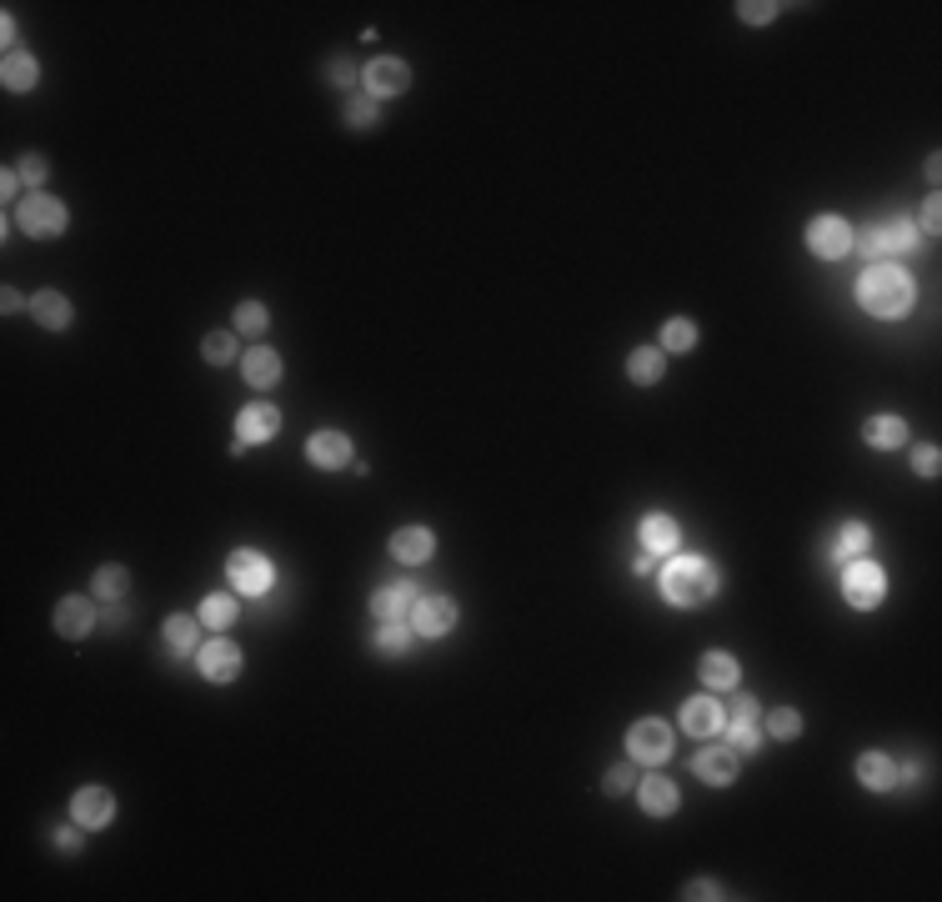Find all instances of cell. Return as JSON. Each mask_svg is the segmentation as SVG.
Returning a JSON list of instances; mask_svg holds the SVG:
<instances>
[{"label":"cell","mask_w":942,"mask_h":902,"mask_svg":"<svg viewBox=\"0 0 942 902\" xmlns=\"http://www.w3.org/2000/svg\"><path fill=\"white\" fill-rule=\"evenodd\" d=\"M857 301H862V311H872V316H907L912 311V281L897 271V266H887V261H877V266H867L862 271V281H857Z\"/></svg>","instance_id":"cell-1"},{"label":"cell","mask_w":942,"mask_h":902,"mask_svg":"<svg viewBox=\"0 0 942 902\" xmlns=\"http://www.w3.org/2000/svg\"><path fill=\"white\" fill-rule=\"evenodd\" d=\"M717 592V572L702 562V557H672L662 567V597L672 607H697Z\"/></svg>","instance_id":"cell-2"},{"label":"cell","mask_w":942,"mask_h":902,"mask_svg":"<svg viewBox=\"0 0 942 902\" xmlns=\"http://www.w3.org/2000/svg\"><path fill=\"white\" fill-rule=\"evenodd\" d=\"M857 241H862V251H867L872 261H882V256H902V251H912V246H917V226H912L907 216H887V221L867 226Z\"/></svg>","instance_id":"cell-3"},{"label":"cell","mask_w":942,"mask_h":902,"mask_svg":"<svg viewBox=\"0 0 942 902\" xmlns=\"http://www.w3.org/2000/svg\"><path fill=\"white\" fill-rule=\"evenodd\" d=\"M842 592H847V602H852L857 612H872V607L882 602V592H887V572H882L877 562H847Z\"/></svg>","instance_id":"cell-4"},{"label":"cell","mask_w":942,"mask_h":902,"mask_svg":"<svg viewBox=\"0 0 942 902\" xmlns=\"http://www.w3.org/2000/svg\"><path fill=\"white\" fill-rule=\"evenodd\" d=\"M672 727L667 722H657V717H647V722H637L632 732H627V747H632V757L637 762H647V767H662L667 757H672Z\"/></svg>","instance_id":"cell-5"},{"label":"cell","mask_w":942,"mask_h":902,"mask_svg":"<svg viewBox=\"0 0 942 902\" xmlns=\"http://www.w3.org/2000/svg\"><path fill=\"white\" fill-rule=\"evenodd\" d=\"M16 221L31 231V236H61L66 231V206L56 196H26V206L16 211Z\"/></svg>","instance_id":"cell-6"},{"label":"cell","mask_w":942,"mask_h":902,"mask_svg":"<svg viewBox=\"0 0 942 902\" xmlns=\"http://www.w3.org/2000/svg\"><path fill=\"white\" fill-rule=\"evenodd\" d=\"M226 572H231V582H236V587H241L246 597H261V592H271V562H266L261 552H251V547L231 552Z\"/></svg>","instance_id":"cell-7"},{"label":"cell","mask_w":942,"mask_h":902,"mask_svg":"<svg viewBox=\"0 0 942 902\" xmlns=\"http://www.w3.org/2000/svg\"><path fill=\"white\" fill-rule=\"evenodd\" d=\"M807 246H812L817 256L837 261V256L852 251V226H847L842 216H817V221L807 226Z\"/></svg>","instance_id":"cell-8"},{"label":"cell","mask_w":942,"mask_h":902,"mask_svg":"<svg viewBox=\"0 0 942 902\" xmlns=\"http://www.w3.org/2000/svg\"><path fill=\"white\" fill-rule=\"evenodd\" d=\"M451 622H456V602H451V597H416L411 632H421V637H441V632H451Z\"/></svg>","instance_id":"cell-9"},{"label":"cell","mask_w":942,"mask_h":902,"mask_svg":"<svg viewBox=\"0 0 942 902\" xmlns=\"http://www.w3.org/2000/svg\"><path fill=\"white\" fill-rule=\"evenodd\" d=\"M411 86V71H406V61H391V56H381V61H371L366 66V91L376 96V101H386V96H401Z\"/></svg>","instance_id":"cell-10"},{"label":"cell","mask_w":942,"mask_h":902,"mask_svg":"<svg viewBox=\"0 0 942 902\" xmlns=\"http://www.w3.org/2000/svg\"><path fill=\"white\" fill-rule=\"evenodd\" d=\"M276 431H281V411H271V406H246L241 421H236V451H246L251 441H271Z\"/></svg>","instance_id":"cell-11"},{"label":"cell","mask_w":942,"mask_h":902,"mask_svg":"<svg viewBox=\"0 0 942 902\" xmlns=\"http://www.w3.org/2000/svg\"><path fill=\"white\" fill-rule=\"evenodd\" d=\"M682 727H687L692 737H717V732L727 727V712H722V702H712V697H692V702L682 707Z\"/></svg>","instance_id":"cell-12"},{"label":"cell","mask_w":942,"mask_h":902,"mask_svg":"<svg viewBox=\"0 0 942 902\" xmlns=\"http://www.w3.org/2000/svg\"><path fill=\"white\" fill-rule=\"evenodd\" d=\"M71 812H76L81 827H106V822L116 817V797H111L106 787H81L76 802H71Z\"/></svg>","instance_id":"cell-13"},{"label":"cell","mask_w":942,"mask_h":902,"mask_svg":"<svg viewBox=\"0 0 942 902\" xmlns=\"http://www.w3.org/2000/svg\"><path fill=\"white\" fill-rule=\"evenodd\" d=\"M692 772H697L702 782L727 787V782L737 777V752H732V747H702V752L692 757Z\"/></svg>","instance_id":"cell-14"},{"label":"cell","mask_w":942,"mask_h":902,"mask_svg":"<svg viewBox=\"0 0 942 902\" xmlns=\"http://www.w3.org/2000/svg\"><path fill=\"white\" fill-rule=\"evenodd\" d=\"M306 451H311L316 467H346V462H351V436H341V431H316V436L306 441Z\"/></svg>","instance_id":"cell-15"},{"label":"cell","mask_w":942,"mask_h":902,"mask_svg":"<svg viewBox=\"0 0 942 902\" xmlns=\"http://www.w3.org/2000/svg\"><path fill=\"white\" fill-rule=\"evenodd\" d=\"M431 547H436V537H431L426 527H401V532L391 537V557H396V562H406V567L426 562V557H431Z\"/></svg>","instance_id":"cell-16"},{"label":"cell","mask_w":942,"mask_h":902,"mask_svg":"<svg viewBox=\"0 0 942 902\" xmlns=\"http://www.w3.org/2000/svg\"><path fill=\"white\" fill-rule=\"evenodd\" d=\"M201 672H206L211 682H231V677L241 672V652H236L231 642H211V647H201Z\"/></svg>","instance_id":"cell-17"},{"label":"cell","mask_w":942,"mask_h":902,"mask_svg":"<svg viewBox=\"0 0 942 902\" xmlns=\"http://www.w3.org/2000/svg\"><path fill=\"white\" fill-rule=\"evenodd\" d=\"M91 622H96V612H91L86 597H66V602L56 607V632H61V637H86Z\"/></svg>","instance_id":"cell-18"},{"label":"cell","mask_w":942,"mask_h":902,"mask_svg":"<svg viewBox=\"0 0 942 902\" xmlns=\"http://www.w3.org/2000/svg\"><path fill=\"white\" fill-rule=\"evenodd\" d=\"M677 537H682V532H677V522H672V517H662V512H652V517L642 522V547H647V552L672 557V552H677Z\"/></svg>","instance_id":"cell-19"},{"label":"cell","mask_w":942,"mask_h":902,"mask_svg":"<svg viewBox=\"0 0 942 902\" xmlns=\"http://www.w3.org/2000/svg\"><path fill=\"white\" fill-rule=\"evenodd\" d=\"M31 316H36L46 331H66V326H71V306H66L61 291H41V296L31 301Z\"/></svg>","instance_id":"cell-20"},{"label":"cell","mask_w":942,"mask_h":902,"mask_svg":"<svg viewBox=\"0 0 942 902\" xmlns=\"http://www.w3.org/2000/svg\"><path fill=\"white\" fill-rule=\"evenodd\" d=\"M241 371H246V381H251V386H271V381L281 376V356H276V351H266V346H251V351L241 356Z\"/></svg>","instance_id":"cell-21"},{"label":"cell","mask_w":942,"mask_h":902,"mask_svg":"<svg viewBox=\"0 0 942 902\" xmlns=\"http://www.w3.org/2000/svg\"><path fill=\"white\" fill-rule=\"evenodd\" d=\"M406 607H416V587H411V582H396V587H381V592L371 597V612H376L381 622H391V617H401Z\"/></svg>","instance_id":"cell-22"},{"label":"cell","mask_w":942,"mask_h":902,"mask_svg":"<svg viewBox=\"0 0 942 902\" xmlns=\"http://www.w3.org/2000/svg\"><path fill=\"white\" fill-rule=\"evenodd\" d=\"M697 672H702V682H707V687H717V692H727V687H737V677H742V667H737V657H727V652H707Z\"/></svg>","instance_id":"cell-23"},{"label":"cell","mask_w":942,"mask_h":902,"mask_svg":"<svg viewBox=\"0 0 942 902\" xmlns=\"http://www.w3.org/2000/svg\"><path fill=\"white\" fill-rule=\"evenodd\" d=\"M857 782H862V787H877V792L892 787V782H897L892 757H887V752H862V757H857Z\"/></svg>","instance_id":"cell-24"},{"label":"cell","mask_w":942,"mask_h":902,"mask_svg":"<svg viewBox=\"0 0 942 902\" xmlns=\"http://www.w3.org/2000/svg\"><path fill=\"white\" fill-rule=\"evenodd\" d=\"M637 797H642V807H647L652 817H667V812H677V787H672L667 777H642Z\"/></svg>","instance_id":"cell-25"},{"label":"cell","mask_w":942,"mask_h":902,"mask_svg":"<svg viewBox=\"0 0 942 902\" xmlns=\"http://www.w3.org/2000/svg\"><path fill=\"white\" fill-rule=\"evenodd\" d=\"M662 371H667V361H662V351H657V346H637V351L627 356V376H632L637 386L662 381Z\"/></svg>","instance_id":"cell-26"},{"label":"cell","mask_w":942,"mask_h":902,"mask_svg":"<svg viewBox=\"0 0 942 902\" xmlns=\"http://www.w3.org/2000/svg\"><path fill=\"white\" fill-rule=\"evenodd\" d=\"M862 436H867V446H872V451H892V446H902V441H907V426H902L897 416H872V421L862 426Z\"/></svg>","instance_id":"cell-27"},{"label":"cell","mask_w":942,"mask_h":902,"mask_svg":"<svg viewBox=\"0 0 942 902\" xmlns=\"http://www.w3.org/2000/svg\"><path fill=\"white\" fill-rule=\"evenodd\" d=\"M0 81H6V91H31L41 81V66L16 51V56H6V66H0Z\"/></svg>","instance_id":"cell-28"},{"label":"cell","mask_w":942,"mask_h":902,"mask_svg":"<svg viewBox=\"0 0 942 902\" xmlns=\"http://www.w3.org/2000/svg\"><path fill=\"white\" fill-rule=\"evenodd\" d=\"M867 542H872V532H867V527H862V522H847V527H842V537H837V547H832V552H837V557H842V562H857V557H862V552H867Z\"/></svg>","instance_id":"cell-29"},{"label":"cell","mask_w":942,"mask_h":902,"mask_svg":"<svg viewBox=\"0 0 942 902\" xmlns=\"http://www.w3.org/2000/svg\"><path fill=\"white\" fill-rule=\"evenodd\" d=\"M166 642H171L176 652H196V642H201V627H196L191 617H171V622H166Z\"/></svg>","instance_id":"cell-30"},{"label":"cell","mask_w":942,"mask_h":902,"mask_svg":"<svg viewBox=\"0 0 942 902\" xmlns=\"http://www.w3.org/2000/svg\"><path fill=\"white\" fill-rule=\"evenodd\" d=\"M692 341H697V326H692V321L672 316V321L662 326V351H687Z\"/></svg>","instance_id":"cell-31"},{"label":"cell","mask_w":942,"mask_h":902,"mask_svg":"<svg viewBox=\"0 0 942 902\" xmlns=\"http://www.w3.org/2000/svg\"><path fill=\"white\" fill-rule=\"evenodd\" d=\"M376 647H381V652H406V647H411V627H406L401 617L381 622V632H376Z\"/></svg>","instance_id":"cell-32"},{"label":"cell","mask_w":942,"mask_h":902,"mask_svg":"<svg viewBox=\"0 0 942 902\" xmlns=\"http://www.w3.org/2000/svg\"><path fill=\"white\" fill-rule=\"evenodd\" d=\"M722 732H727V747H732V752H757V742H762L757 722H737V717H732Z\"/></svg>","instance_id":"cell-33"},{"label":"cell","mask_w":942,"mask_h":902,"mask_svg":"<svg viewBox=\"0 0 942 902\" xmlns=\"http://www.w3.org/2000/svg\"><path fill=\"white\" fill-rule=\"evenodd\" d=\"M201 622L206 627H231L236 622V602L231 597H206L201 602Z\"/></svg>","instance_id":"cell-34"},{"label":"cell","mask_w":942,"mask_h":902,"mask_svg":"<svg viewBox=\"0 0 942 902\" xmlns=\"http://www.w3.org/2000/svg\"><path fill=\"white\" fill-rule=\"evenodd\" d=\"M767 732H772V737H782V742H792V737L802 732V717H797L792 707H777V712L767 717Z\"/></svg>","instance_id":"cell-35"},{"label":"cell","mask_w":942,"mask_h":902,"mask_svg":"<svg viewBox=\"0 0 942 902\" xmlns=\"http://www.w3.org/2000/svg\"><path fill=\"white\" fill-rule=\"evenodd\" d=\"M126 582H131L126 567H101V572H96V592H101V597H126Z\"/></svg>","instance_id":"cell-36"},{"label":"cell","mask_w":942,"mask_h":902,"mask_svg":"<svg viewBox=\"0 0 942 902\" xmlns=\"http://www.w3.org/2000/svg\"><path fill=\"white\" fill-rule=\"evenodd\" d=\"M231 351H236V336H231V331H211V336H206V361H231Z\"/></svg>","instance_id":"cell-37"},{"label":"cell","mask_w":942,"mask_h":902,"mask_svg":"<svg viewBox=\"0 0 942 902\" xmlns=\"http://www.w3.org/2000/svg\"><path fill=\"white\" fill-rule=\"evenodd\" d=\"M236 331H266V306L246 301V306L236 311Z\"/></svg>","instance_id":"cell-38"},{"label":"cell","mask_w":942,"mask_h":902,"mask_svg":"<svg viewBox=\"0 0 942 902\" xmlns=\"http://www.w3.org/2000/svg\"><path fill=\"white\" fill-rule=\"evenodd\" d=\"M346 121H351V126H371V121H376V101H371V96H356V101L346 106Z\"/></svg>","instance_id":"cell-39"},{"label":"cell","mask_w":942,"mask_h":902,"mask_svg":"<svg viewBox=\"0 0 942 902\" xmlns=\"http://www.w3.org/2000/svg\"><path fill=\"white\" fill-rule=\"evenodd\" d=\"M16 171H21V181H31V186H41V181H46V156H26V161H21Z\"/></svg>","instance_id":"cell-40"},{"label":"cell","mask_w":942,"mask_h":902,"mask_svg":"<svg viewBox=\"0 0 942 902\" xmlns=\"http://www.w3.org/2000/svg\"><path fill=\"white\" fill-rule=\"evenodd\" d=\"M737 11H742V21H747V26H762V21H772V11H777V6H767V0H757V6H752V0H747V6H737Z\"/></svg>","instance_id":"cell-41"},{"label":"cell","mask_w":942,"mask_h":902,"mask_svg":"<svg viewBox=\"0 0 942 902\" xmlns=\"http://www.w3.org/2000/svg\"><path fill=\"white\" fill-rule=\"evenodd\" d=\"M937 226H942V206H937V196H927V201H922V231L937 236Z\"/></svg>","instance_id":"cell-42"},{"label":"cell","mask_w":942,"mask_h":902,"mask_svg":"<svg viewBox=\"0 0 942 902\" xmlns=\"http://www.w3.org/2000/svg\"><path fill=\"white\" fill-rule=\"evenodd\" d=\"M732 717H737V722H757V702H752L747 692H737V697H732Z\"/></svg>","instance_id":"cell-43"},{"label":"cell","mask_w":942,"mask_h":902,"mask_svg":"<svg viewBox=\"0 0 942 902\" xmlns=\"http://www.w3.org/2000/svg\"><path fill=\"white\" fill-rule=\"evenodd\" d=\"M627 787H632V767H612V772H607V792L617 797V792H627Z\"/></svg>","instance_id":"cell-44"},{"label":"cell","mask_w":942,"mask_h":902,"mask_svg":"<svg viewBox=\"0 0 942 902\" xmlns=\"http://www.w3.org/2000/svg\"><path fill=\"white\" fill-rule=\"evenodd\" d=\"M917 472H922V477H937V446H917Z\"/></svg>","instance_id":"cell-45"},{"label":"cell","mask_w":942,"mask_h":902,"mask_svg":"<svg viewBox=\"0 0 942 902\" xmlns=\"http://www.w3.org/2000/svg\"><path fill=\"white\" fill-rule=\"evenodd\" d=\"M687 897H722V887H717V882H707V877H697V882L687 887Z\"/></svg>","instance_id":"cell-46"},{"label":"cell","mask_w":942,"mask_h":902,"mask_svg":"<svg viewBox=\"0 0 942 902\" xmlns=\"http://www.w3.org/2000/svg\"><path fill=\"white\" fill-rule=\"evenodd\" d=\"M16 186H21V171H6V181H0V196L11 201V196H16Z\"/></svg>","instance_id":"cell-47"},{"label":"cell","mask_w":942,"mask_h":902,"mask_svg":"<svg viewBox=\"0 0 942 902\" xmlns=\"http://www.w3.org/2000/svg\"><path fill=\"white\" fill-rule=\"evenodd\" d=\"M331 81H336V86H346V81H351V66H346V61H336V66H331Z\"/></svg>","instance_id":"cell-48"},{"label":"cell","mask_w":942,"mask_h":902,"mask_svg":"<svg viewBox=\"0 0 942 902\" xmlns=\"http://www.w3.org/2000/svg\"><path fill=\"white\" fill-rule=\"evenodd\" d=\"M0 36H6V46H11V56H16V21L6 16V26H0Z\"/></svg>","instance_id":"cell-49"}]
</instances>
